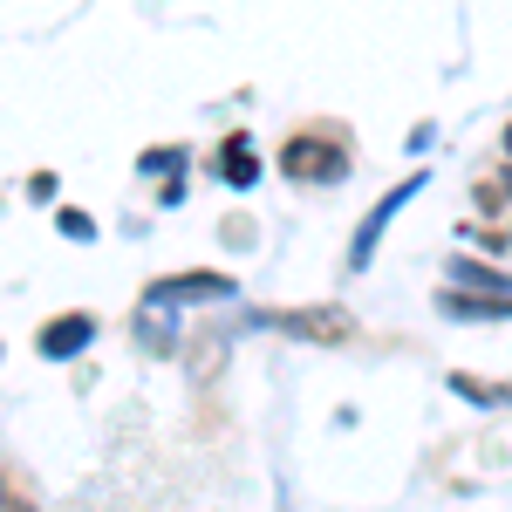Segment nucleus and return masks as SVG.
<instances>
[{"label": "nucleus", "mask_w": 512, "mask_h": 512, "mask_svg": "<svg viewBox=\"0 0 512 512\" xmlns=\"http://www.w3.org/2000/svg\"><path fill=\"white\" fill-rule=\"evenodd\" d=\"M55 226H62L69 239H96V219H89V212H76V205H62V212H55Z\"/></svg>", "instance_id": "obj_10"}, {"label": "nucleus", "mask_w": 512, "mask_h": 512, "mask_svg": "<svg viewBox=\"0 0 512 512\" xmlns=\"http://www.w3.org/2000/svg\"><path fill=\"white\" fill-rule=\"evenodd\" d=\"M89 342H96V315H55L48 328H41L35 349L48 355V362H69V355H82Z\"/></svg>", "instance_id": "obj_5"}, {"label": "nucleus", "mask_w": 512, "mask_h": 512, "mask_svg": "<svg viewBox=\"0 0 512 512\" xmlns=\"http://www.w3.org/2000/svg\"><path fill=\"white\" fill-rule=\"evenodd\" d=\"M280 171L301 178V185H335V178H349V151L328 144L321 130H301V137L280 144Z\"/></svg>", "instance_id": "obj_1"}, {"label": "nucleus", "mask_w": 512, "mask_h": 512, "mask_svg": "<svg viewBox=\"0 0 512 512\" xmlns=\"http://www.w3.org/2000/svg\"><path fill=\"white\" fill-rule=\"evenodd\" d=\"M444 274L458 280L465 294H512V274H499V267H485V260H451Z\"/></svg>", "instance_id": "obj_6"}, {"label": "nucleus", "mask_w": 512, "mask_h": 512, "mask_svg": "<svg viewBox=\"0 0 512 512\" xmlns=\"http://www.w3.org/2000/svg\"><path fill=\"white\" fill-rule=\"evenodd\" d=\"M0 506H7V478H0Z\"/></svg>", "instance_id": "obj_12"}, {"label": "nucleus", "mask_w": 512, "mask_h": 512, "mask_svg": "<svg viewBox=\"0 0 512 512\" xmlns=\"http://www.w3.org/2000/svg\"><path fill=\"white\" fill-rule=\"evenodd\" d=\"M233 294V280L212 274V267H198V274H171L158 280L151 294H144V308H178V301H226Z\"/></svg>", "instance_id": "obj_4"}, {"label": "nucleus", "mask_w": 512, "mask_h": 512, "mask_svg": "<svg viewBox=\"0 0 512 512\" xmlns=\"http://www.w3.org/2000/svg\"><path fill=\"white\" fill-rule=\"evenodd\" d=\"M437 308H444V315H472V321H506L512 294H444Z\"/></svg>", "instance_id": "obj_7"}, {"label": "nucleus", "mask_w": 512, "mask_h": 512, "mask_svg": "<svg viewBox=\"0 0 512 512\" xmlns=\"http://www.w3.org/2000/svg\"><path fill=\"white\" fill-rule=\"evenodd\" d=\"M506 185H512V171H506Z\"/></svg>", "instance_id": "obj_14"}, {"label": "nucleus", "mask_w": 512, "mask_h": 512, "mask_svg": "<svg viewBox=\"0 0 512 512\" xmlns=\"http://www.w3.org/2000/svg\"><path fill=\"white\" fill-rule=\"evenodd\" d=\"M260 328L301 335V342H349V335H355V315H349V308L315 301V308H267V315H260Z\"/></svg>", "instance_id": "obj_2"}, {"label": "nucleus", "mask_w": 512, "mask_h": 512, "mask_svg": "<svg viewBox=\"0 0 512 512\" xmlns=\"http://www.w3.org/2000/svg\"><path fill=\"white\" fill-rule=\"evenodd\" d=\"M506 158H512V130H506Z\"/></svg>", "instance_id": "obj_13"}, {"label": "nucleus", "mask_w": 512, "mask_h": 512, "mask_svg": "<svg viewBox=\"0 0 512 512\" xmlns=\"http://www.w3.org/2000/svg\"><path fill=\"white\" fill-rule=\"evenodd\" d=\"M451 390L465 396V403H512V383H485V376H465V369L451 376Z\"/></svg>", "instance_id": "obj_9"}, {"label": "nucleus", "mask_w": 512, "mask_h": 512, "mask_svg": "<svg viewBox=\"0 0 512 512\" xmlns=\"http://www.w3.org/2000/svg\"><path fill=\"white\" fill-rule=\"evenodd\" d=\"M178 164H185V151H151V158H144V171H178Z\"/></svg>", "instance_id": "obj_11"}, {"label": "nucleus", "mask_w": 512, "mask_h": 512, "mask_svg": "<svg viewBox=\"0 0 512 512\" xmlns=\"http://www.w3.org/2000/svg\"><path fill=\"white\" fill-rule=\"evenodd\" d=\"M417 185H424V171H410V178H403V185H396L390 198H376V205L362 212V226H355V246H349V267H369V253H376V239H383V226H390L396 212H403V205L417 198Z\"/></svg>", "instance_id": "obj_3"}, {"label": "nucleus", "mask_w": 512, "mask_h": 512, "mask_svg": "<svg viewBox=\"0 0 512 512\" xmlns=\"http://www.w3.org/2000/svg\"><path fill=\"white\" fill-rule=\"evenodd\" d=\"M219 178H226V185H253V178H260V164H253V144H246V137H226Z\"/></svg>", "instance_id": "obj_8"}]
</instances>
